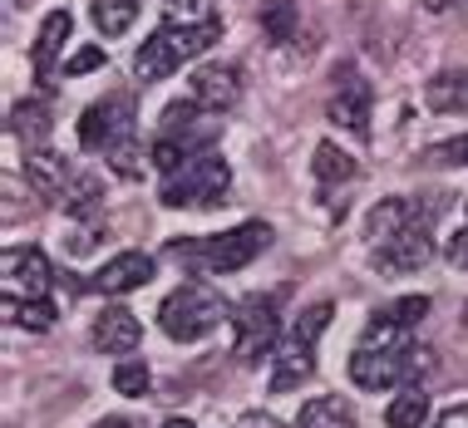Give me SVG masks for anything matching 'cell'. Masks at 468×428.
Masks as SVG:
<instances>
[{
	"label": "cell",
	"instance_id": "8",
	"mask_svg": "<svg viewBox=\"0 0 468 428\" xmlns=\"http://www.w3.org/2000/svg\"><path fill=\"white\" fill-rule=\"evenodd\" d=\"M123 138H133V99L129 94H109V99H99V104L84 109L80 143L90 148V153H109Z\"/></svg>",
	"mask_w": 468,
	"mask_h": 428
},
{
	"label": "cell",
	"instance_id": "25",
	"mask_svg": "<svg viewBox=\"0 0 468 428\" xmlns=\"http://www.w3.org/2000/svg\"><path fill=\"white\" fill-rule=\"evenodd\" d=\"M163 25H218L212 0H163Z\"/></svg>",
	"mask_w": 468,
	"mask_h": 428
},
{
	"label": "cell",
	"instance_id": "10",
	"mask_svg": "<svg viewBox=\"0 0 468 428\" xmlns=\"http://www.w3.org/2000/svg\"><path fill=\"white\" fill-rule=\"evenodd\" d=\"M370 104H375V89H370V79L356 69V65H346L335 74V94H331V123H340L346 133H356V138H370Z\"/></svg>",
	"mask_w": 468,
	"mask_h": 428
},
{
	"label": "cell",
	"instance_id": "12",
	"mask_svg": "<svg viewBox=\"0 0 468 428\" xmlns=\"http://www.w3.org/2000/svg\"><path fill=\"white\" fill-rule=\"evenodd\" d=\"M187 99H197L212 119H222V113H232L237 99H242V69H237V65H207V69H197L193 74V94H187Z\"/></svg>",
	"mask_w": 468,
	"mask_h": 428
},
{
	"label": "cell",
	"instance_id": "3",
	"mask_svg": "<svg viewBox=\"0 0 468 428\" xmlns=\"http://www.w3.org/2000/svg\"><path fill=\"white\" fill-rule=\"evenodd\" d=\"M222 35V20L218 25H163L158 35H148L144 49L133 55V74L138 84H158L168 79L173 69H183L187 59H197L202 49H212Z\"/></svg>",
	"mask_w": 468,
	"mask_h": 428
},
{
	"label": "cell",
	"instance_id": "24",
	"mask_svg": "<svg viewBox=\"0 0 468 428\" xmlns=\"http://www.w3.org/2000/svg\"><path fill=\"white\" fill-rule=\"evenodd\" d=\"M261 30H267L271 45L296 40V0H271V5L261 10Z\"/></svg>",
	"mask_w": 468,
	"mask_h": 428
},
{
	"label": "cell",
	"instance_id": "15",
	"mask_svg": "<svg viewBox=\"0 0 468 428\" xmlns=\"http://www.w3.org/2000/svg\"><path fill=\"white\" fill-rule=\"evenodd\" d=\"M94 345L104 355H133L144 345V325H138V316L129 306H104L94 320Z\"/></svg>",
	"mask_w": 468,
	"mask_h": 428
},
{
	"label": "cell",
	"instance_id": "13",
	"mask_svg": "<svg viewBox=\"0 0 468 428\" xmlns=\"http://www.w3.org/2000/svg\"><path fill=\"white\" fill-rule=\"evenodd\" d=\"M154 281V256H144V251H123V256L104 261L94 276H90V291L99 296H129L138 286Z\"/></svg>",
	"mask_w": 468,
	"mask_h": 428
},
{
	"label": "cell",
	"instance_id": "38",
	"mask_svg": "<svg viewBox=\"0 0 468 428\" xmlns=\"http://www.w3.org/2000/svg\"><path fill=\"white\" fill-rule=\"evenodd\" d=\"M163 428H193V423H187V419H168V423H163Z\"/></svg>",
	"mask_w": 468,
	"mask_h": 428
},
{
	"label": "cell",
	"instance_id": "20",
	"mask_svg": "<svg viewBox=\"0 0 468 428\" xmlns=\"http://www.w3.org/2000/svg\"><path fill=\"white\" fill-rule=\"evenodd\" d=\"M49 109L40 104V99H25V104L10 109V133L25 138V148H45V138H49Z\"/></svg>",
	"mask_w": 468,
	"mask_h": 428
},
{
	"label": "cell",
	"instance_id": "33",
	"mask_svg": "<svg viewBox=\"0 0 468 428\" xmlns=\"http://www.w3.org/2000/svg\"><path fill=\"white\" fill-rule=\"evenodd\" d=\"M449 261H453L459 271H468V226H463V232H453V236H449Z\"/></svg>",
	"mask_w": 468,
	"mask_h": 428
},
{
	"label": "cell",
	"instance_id": "30",
	"mask_svg": "<svg viewBox=\"0 0 468 428\" xmlns=\"http://www.w3.org/2000/svg\"><path fill=\"white\" fill-rule=\"evenodd\" d=\"M379 316H389L395 325H404V330H414V325L429 316V296H404V300H395V306H385Z\"/></svg>",
	"mask_w": 468,
	"mask_h": 428
},
{
	"label": "cell",
	"instance_id": "14",
	"mask_svg": "<svg viewBox=\"0 0 468 428\" xmlns=\"http://www.w3.org/2000/svg\"><path fill=\"white\" fill-rule=\"evenodd\" d=\"M434 212H439V203H429V207L420 212V203H410V197H385V203H375L370 222H365V236H370L375 246H385V242H395L404 226L434 222Z\"/></svg>",
	"mask_w": 468,
	"mask_h": 428
},
{
	"label": "cell",
	"instance_id": "31",
	"mask_svg": "<svg viewBox=\"0 0 468 428\" xmlns=\"http://www.w3.org/2000/svg\"><path fill=\"white\" fill-rule=\"evenodd\" d=\"M424 158L429 162H444V168H468V133L463 138H449V143H434Z\"/></svg>",
	"mask_w": 468,
	"mask_h": 428
},
{
	"label": "cell",
	"instance_id": "6",
	"mask_svg": "<svg viewBox=\"0 0 468 428\" xmlns=\"http://www.w3.org/2000/svg\"><path fill=\"white\" fill-rule=\"evenodd\" d=\"M420 355L424 350L414 345H365L360 339L356 355H350V380L370 394H385V389H399L404 380L420 374Z\"/></svg>",
	"mask_w": 468,
	"mask_h": 428
},
{
	"label": "cell",
	"instance_id": "29",
	"mask_svg": "<svg viewBox=\"0 0 468 428\" xmlns=\"http://www.w3.org/2000/svg\"><path fill=\"white\" fill-rule=\"evenodd\" d=\"M104 158H109V168L119 172V178H144V168L154 162V158H144V148H138V138H123V143H119V148H109Z\"/></svg>",
	"mask_w": 468,
	"mask_h": 428
},
{
	"label": "cell",
	"instance_id": "16",
	"mask_svg": "<svg viewBox=\"0 0 468 428\" xmlns=\"http://www.w3.org/2000/svg\"><path fill=\"white\" fill-rule=\"evenodd\" d=\"M69 30H74V16H69V10H49V16H45L40 35H35V49H30L35 79H49V74H55V59H59V49H65Z\"/></svg>",
	"mask_w": 468,
	"mask_h": 428
},
{
	"label": "cell",
	"instance_id": "27",
	"mask_svg": "<svg viewBox=\"0 0 468 428\" xmlns=\"http://www.w3.org/2000/svg\"><path fill=\"white\" fill-rule=\"evenodd\" d=\"M148 389H154V374H148V364H144V360H119V370H113V394L144 399Z\"/></svg>",
	"mask_w": 468,
	"mask_h": 428
},
{
	"label": "cell",
	"instance_id": "18",
	"mask_svg": "<svg viewBox=\"0 0 468 428\" xmlns=\"http://www.w3.org/2000/svg\"><path fill=\"white\" fill-rule=\"evenodd\" d=\"M296 428H356V404L340 394H321L311 404H301Z\"/></svg>",
	"mask_w": 468,
	"mask_h": 428
},
{
	"label": "cell",
	"instance_id": "32",
	"mask_svg": "<svg viewBox=\"0 0 468 428\" xmlns=\"http://www.w3.org/2000/svg\"><path fill=\"white\" fill-rule=\"evenodd\" d=\"M99 65H104V49H99V45H84L80 55L65 65V79H80V74H90V69H99Z\"/></svg>",
	"mask_w": 468,
	"mask_h": 428
},
{
	"label": "cell",
	"instance_id": "11",
	"mask_svg": "<svg viewBox=\"0 0 468 428\" xmlns=\"http://www.w3.org/2000/svg\"><path fill=\"white\" fill-rule=\"evenodd\" d=\"M375 261H379V271H389V276H410V271L429 266V261H434V242H429V222L404 226V232L395 236V242L375 246Z\"/></svg>",
	"mask_w": 468,
	"mask_h": 428
},
{
	"label": "cell",
	"instance_id": "17",
	"mask_svg": "<svg viewBox=\"0 0 468 428\" xmlns=\"http://www.w3.org/2000/svg\"><path fill=\"white\" fill-rule=\"evenodd\" d=\"M25 183H30L35 197H65V187H69V162H65V153L30 148V158H25Z\"/></svg>",
	"mask_w": 468,
	"mask_h": 428
},
{
	"label": "cell",
	"instance_id": "21",
	"mask_svg": "<svg viewBox=\"0 0 468 428\" xmlns=\"http://www.w3.org/2000/svg\"><path fill=\"white\" fill-rule=\"evenodd\" d=\"M138 10H144V0H94L90 20H94V30L104 35V40H119V35L138 20Z\"/></svg>",
	"mask_w": 468,
	"mask_h": 428
},
{
	"label": "cell",
	"instance_id": "23",
	"mask_svg": "<svg viewBox=\"0 0 468 428\" xmlns=\"http://www.w3.org/2000/svg\"><path fill=\"white\" fill-rule=\"evenodd\" d=\"M311 168H315V178H321V183H350V178H356V158H350L346 148H335V143L315 148Z\"/></svg>",
	"mask_w": 468,
	"mask_h": 428
},
{
	"label": "cell",
	"instance_id": "4",
	"mask_svg": "<svg viewBox=\"0 0 468 428\" xmlns=\"http://www.w3.org/2000/svg\"><path fill=\"white\" fill-rule=\"evenodd\" d=\"M222 320H232V310H227V300L212 291V286H202V281H183L178 291L158 306L163 335L178 339V345H193V339L212 335Z\"/></svg>",
	"mask_w": 468,
	"mask_h": 428
},
{
	"label": "cell",
	"instance_id": "22",
	"mask_svg": "<svg viewBox=\"0 0 468 428\" xmlns=\"http://www.w3.org/2000/svg\"><path fill=\"white\" fill-rule=\"evenodd\" d=\"M424 419H429V394L420 384H410L404 394H395V404L385 409L389 428H424Z\"/></svg>",
	"mask_w": 468,
	"mask_h": 428
},
{
	"label": "cell",
	"instance_id": "35",
	"mask_svg": "<svg viewBox=\"0 0 468 428\" xmlns=\"http://www.w3.org/2000/svg\"><path fill=\"white\" fill-rule=\"evenodd\" d=\"M237 428H282L271 419V413H242V419H237Z\"/></svg>",
	"mask_w": 468,
	"mask_h": 428
},
{
	"label": "cell",
	"instance_id": "19",
	"mask_svg": "<svg viewBox=\"0 0 468 428\" xmlns=\"http://www.w3.org/2000/svg\"><path fill=\"white\" fill-rule=\"evenodd\" d=\"M424 104L434 113H459L468 109V69H444L424 84Z\"/></svg>",
	"mask_w": 468,
	"mask_h": 428
},
{
	"label": "cell",
	"instance_id": "36",
	"mask_svg": "<svg viewBox=\"0 0 468 428\" xmlns=\"http://www.w3.org/2000/svg\"><path fill=\"white\" fill-rule=\"evenodd\" d=\"M424 5H429V10H434V16H439V10H449V5H459V0H424Z\"/></svg>",
	"mask_w": 468,
	"mask_h": 428
},
{
	"label": "cell",
	"instance_id": "34",
	"mask_svg": "<svg viewBox=\"0 0 468 428\" xmlns=\"http://www.w3.org/2000/svg\"><path fill=\"white\" fill-rule=\"evenodd\" d=\"M439 428H468V404H453L439 413Z\"/></svg>",
	"mask_w": 468,
	"mask_h": 428
},
{
	"label": "cell",
	"instance_id": "2",
	"mask_svg": "<svg viewBox=\"0 0 468 428\" xmlns=\"http://www.w3.org/2000/svg\"><path fill=\"white\" fill-rule=\"evenodd\" d=\"M331 316H335L331 300H315V306L301 310L296 325L282 335V345L271 350V380H267L271 394H291V389H301L315 374V345H321Z\"/></svg>",
	"mask_w": 468,
	"mask_h": 428
},
{
	"label": "cell",
	"instance_id": "26",
	"mask_svg": "<svg viewBox=\"0 0 468 428\" xmlns=\"http://www.w3.org/2000/svg\"><path fill=\"white\" fill-rule=\"evenodd\" d=\"M5 316L25 325V330H49L59 310H55V300H5Z\"/></svg>",
	"mask_w": 468,
	"mask_h": 428
},
{
	"label": "cell",
	"instance_id": "28",
	"mask_svg": "<svg viewBox=\"0 0 468 428\" xmlns=\"http://www.w3.org/2000/svg\"><path fill=\"white\" fill-rule=\"evenodd\" d=\"M99 193H104V187H99L94 172L74 178V187H65V212H69V217H94V212H99Z\"/></svg>",
	"mask_w": 468,
	"mask_h": 428
},
{
	"label": "cell",
	"instance_id": "5",
	"mask_svg": "<svg viewBox=\"0 0 468 428\" xmlns=\"http://www.w3.org/2000/svg\"><path fill=\"white\" fill-rule=\"evenodd\" d=\"M232 187V168L222 153L202 148L197 158H187L178 172H168L163 183V207H218Z\"/></svg>",
	"mask_w": 468,
	"mask_h": 428
},
{
	"label": "cell",
	"instance_id": "1",
	"mask_svg": "<svg viewBox=\"0 0 468 428\" xmlns=\"http://www.w3.org/2000/svg\"><path fill=\"white\" fill-rule=\"evenodd\" d=\"M267 246H271V226L242 222L237 232H222V236H183V242H168L163 256L183 261L193 276H232V271L251 266Z\"/></svg>",
	"mask_w": 468,
	"mask_h": 428
},
{
	"label": "cell",
	"instance_id": "37",
	"mask_svg": "<svg viewBox=\"0 0 468 428\" xmlns=\"http://www.w3.org/2000/svg\"><path fill=\"white\" fill-rule=\"evenodd\" d=\"M94 428H133L129 419H104V423H94Z\"/></svg>",
	"mask_w": 468,
	"mask_h": 428
},
{
	"label": "cell",
	"instance_id": "7",
	"mask_svg": "<svg viewBox=\"0 0 468 428\" xmlns=\"http://www.w3.org/2000/svg\"><path fill=\"white\" fill-rule=\"evenodd\" d=\"M282 345V316H276V296H247L232 306V355L242 364H257L261 355Z\"/></svg>",
	"mask_w": 468,
	"mask_h": 428
},
{
	"label": "cell",
	"instance_id": "9",
	"mask_svg": "<svg viewBox=\"0 0 468 428\" xmlns=\"http://www.w3.org/2000/svg\"><path fill=\"white\" fill-rule=\"evenodd\" d=\"M0 271H5V300H49L55 271L40 246H5Z\"/></svg>",
	"mask_w": 468,
	"mask_h": 428
}]
</instances>
